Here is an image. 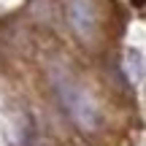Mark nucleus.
I'll return each mask as SVG.
<instances>
[{"label":"nucleus","instance_id":"1","mask_svg":"<svg viewBox=\"0 0 146 146\" xmlns=\"http://www.w3.org/2000/svg\"><path fill=\"white\" fill-rule=\"evenodd\" d=\"M54 89H57L60 100H62L65 111L70 114V119L84 130H95L98 127V106L92 103L87 92H81V87H76L68 78H54Z\"/></svg>","mask_w":146,"mask_h":146},{"label":"nucleus","instance_id":"2","mask_svg":"<svg viewBox=\"0 0 146 146\" xmlns=\"http://www.w3.org/2000/svg\"><path fill=\"white\" fill-rule=\"evenodd\" d=\"M65 11H68V19L73 25V30H78L81 35H89L95 25V8L89 0H65Z\"/></svg>","mask_w":146,"mask_h":146},{"label":"nucleus","instance_id":"3","mask_svg":"<svg viewBox=\"0 0 146 146\" xmlns=\"http://www.w3.org/2000/svg\"><path fill=\"white\" fill-rule=\"evenodd\" d=\"M127 70H130V76L135 78V81L143 76V60H141V52L127 49Z\"/></svg>","mask_w":146,"mask_h":146},{"label":"nucleus","instance_id":"4","mask_svg":"<svg viewBox=\"0 0 146 146\" xmlns=\"http://www.w3.org/2000/svg\"><path fill=\"white\" fill-rule=\"evenodd\" d=\"M130 3H133V8H143V5H146V0H130Z\"/></svg>","mask_w":146,"mask_h":146}]
</instances>
